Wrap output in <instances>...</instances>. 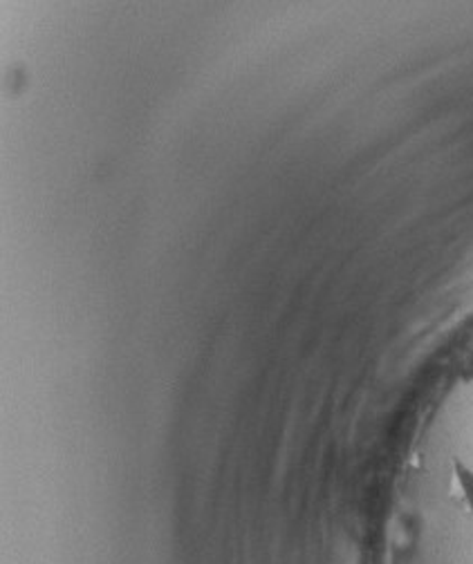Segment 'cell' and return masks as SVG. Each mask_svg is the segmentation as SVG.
<instances>
[{"mask_svg": "<svg viewBox=\"0 0 473 564\" xmlns=\"http://www.w3.org/2000/svg\"><path fill=\"white\" fill-rule=\"evenodd\" d=\"M451 498L469 513L473 516V473L460 464L453 466L451 475Z\"/></svg>", "mask_w": 473, "mask_h": 564, "instance_id": "6da1fadb", "label": "cell"}]
</instances>
